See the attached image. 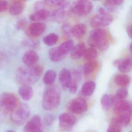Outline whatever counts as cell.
<instances>
[{
    "mask_svg": "<svg viewBox=\"0 0 132 132\" xmlns=\"http://www.w3.org/2000/svg\"><path fill=\"white\" fill-rule=\"evenodd\" d=\"M39 60L38 54L34 50H28L24 52L22 58L24 64L28 67H31L37 64Z\"/></svg>",
    "mask_w": 132,
    "mask_h": 132,
    "instance_id": "7c38bea8",
    "label": "cell"
},
{
    "mask_svg": "<svg viewBox=\"0 0 132 132\" xmlns=\"http://www.w3.org/2000/svg\"><path fill=\"white\" fill-rule=\"evenodd\" d=\"M45 5L44 1H37L34 5V9L35 11L44 10V7Z\"/></svg>",
    "mask_w": 132,
    "mask_h": 132,
    "instance_id": "ab89813d",
    "label": "cell"
},
{
    "mask_svg": "<svg viewBox=\"0 0 132 132\" xmlns=\"http://www.w3.org/2000/svg\"><path fill=\"white\" fill-rule=\"evenodd\" d=\"M27 24V21L26 19H23L20 20L16 24V28L19 30L25 29Z\"/></svg>",
    "mask_w": 132,
    "mask_h": 132,
    "instance_id": "8d00e7d4",
    "label": "cell"
},
{
    "mask_svg": "<svg viewBox=\"0 0 132 132\" xmlns=\"http://www.w3.org/2000/svg\"><path fill=\"white\" fill-rule=\"evenodd\" d=\"M46 28V25L42 22H36L29 25L25 30V33L28 37L36 38L41 36Z\"/></svg>",
    "mask_w": 132,
    "mask_h": 132,
    "instance_id": "9c48e42d",
    "label": "cell"
},
{
    "mask_svg": "<svg viewBox=\"0 0 132 132\" xmlns=\"http://www.w3.org/2000/svg\"><path fill=\"white\" fill-rule=\"evenodd\" d=\"M9 7V3L7 1L0 0V13L6 11Z\"/></svg>",
    "mask_w": 132,
    "mask_h": 132,
    "instance_id": "f35d334b",
    "label": "cell"
},
{
    "mask_svg": "<svg viewBox=\"0 0 132 132\" xmlns=\"http://www.w3.org/2000/svg\"><path fill=\"white\" fill-rule=\"evenodd\" d=\"M44 2L45 4L47 6L51 7H57L59 8L64 4L65 1L60 0H50L45 1Z\"/></svg>",
    "mask_w": 132,
    "mask_h": 132,
    "instance_id": "d6a6232c",
    "label": "cell"
},
{
    "mask_svg": "<svg viewBox=\"0 0 132 132\" xmlns=\"http://www.w3.org/2000/svg\"><path fill=\"white\" fill-rule=\"evenodd\" d=\"M124 1L122 0H106L102 1L104 6L108 7H114L117 6H120L123 3Z\"/></svg>",
    "mask_w": 132,
    "mask_h": 132,
    "instance_id": "1f68e13d",
    "label": "cell"
},
{
    "mask_svg": "<svg viewBox=\"0 0 132 132\" xmlns=\"http://www.w3.org/2000/svg\"><path fill=\"white\" fill-rule=\"evenodd\" d=\"M128 90L125 88H121L117 90L116 98L119 100H123L128 95Z\"/></svg>",
    "mask_w": 132,
    "mask_h": 132,
    "instance_id": "836d02e7",
    "label": "cell"
},
{
    "mask_svg": "<svg viewBox=\"0 0 132 132\" xmlns=\"http://www.w3.org/2000/svg\"><path fill=\"white\" fill-rule=\"evenodd\" d=\"M6 132H14V131H12V130H8V131H7Z\"/></svg>",
    "mask_w": 132,
    "mask_h": 132,
    "instance_id": "f6af8a7d",
    "label": "cell"
},
{
    "mask_svg": "<svg viewBox=\"0 0 132 132\" xmlns=\"http://www.w3.org/2000/svg\"><path fill=\"white\" fill-rule=\"evenodd\" d=\"M74 45V41L72 40H69L62 43L58 48L60 52L66 56L68 53L71 51Z\"/></svg>",
    "mask_w": 132,
    "mask_h": 132,
    "instance_id": "4316f807",
    "label": "cell"
},
{
    "mask_svg": "<svg viewBox=\"0 0 132 132\" xmlns=\"http://www.w3.org/2000/svg\"><path fill=\"white\" fill-rule=\"evenodd\" d=\"M99 13L100 14H104L106 13L105 9L103 7H101L98 9Z\"/></svg>",
    "mask_w": 132,
    "mask_h": 132,
    "instance_id": "7bdbcfd3",
    "label": "cell"
},
{
    "mask_svg": "<svg viewBox=\"0 0 132 132\" xmlns=\"http://www.w3.org/2000/svg\"><path fill=\"white\" fill-rule=\"evenodd\" d=\"M129 50L130 52H132V44H130V45L129 46Z\"/></svg>",
    "mask_w": 132,
    "mask_h": 132,
    "instance_id": "ee69618b",
    "label": "cell"
},
{
    "mask_svg": "<svg viewBox=\"0 0 132 132\" xmlns=\"http://www.w3.org/2000/svg\"><path fill=\"white\" fill-rule=\"evenodd\" d=\"M50 16V12L47 10L44 9L35 11V13L30 15L29 18L32 21L37 22L44 20L48 18Z\"/></svg>",
    "mask_w": 132,
    "mask_h": 132,
    "instance_id": "d6986e66",
    "label": "cell"
},
{
    "mask_svg": "<svg viewBox=\"0 0 132 132\" xmlns=\"http://www.w3.org/2000/svg\"><path fill=\"white\" fill-rule=\"evenodd\" d=\"M131 105L127 101L119 100L114 105V112L117 115H121L127 113H131Z\"/></svg>",
    "mask_w": 132,
    "mask_h": 132,
    "instance_id": "5bb4252c",
    "label": "cell"
},
{
    "mask_svg": "<svg viewBox=\"0 0 132 132\" xmlns=\"http://www.w3.org/2000/svg\"><path fill=\"white\" fill-rule=\"evenodd\" d=\"M115 100V98L112 95L104 94L101 99V105L104 109H108L113 105Z\"/></svg>",
    "mask_w": 132,
    "mask_h": 132,
    "instance_id": "d4e9b609",
    "label": "cell"
},
{
    "mask_svg": "<svg viewBox=\"0 0 132 132\" xmlns=\"http://www.w3.org/2000/svg\"><path fill=\"white\" fill-rule=\"evenodd\" d=\"M27 68L31 76L37 81L40 78L44 72V68L40 64H36Z\"/></svg>",
    "mask_w": 132,
    "mask_h": 132,
    "instance_id": "7402d4cb",
    "label": "cell"
},
{
    "mask_svg": "<svg viewBox=\"0 0 132 132\" xmlns=\"http://www.w3.org/2000/svg\"><path fill=\"white\" fill-rule=\"evenodd\" d=\"M30 106L24 103H19L11 113V119L15 124L21 126L24 124L30 116Z\"/></svg>",
    "mask_w": 132,
    "mask_h": 132,
    "instance_id": "3957f363",
    "label": "cell"
},
{
    "mask_svg": "<svg viewBox=\"0 0 132 132\" xmlns=\"http://www.w3.org/2000/svg\"><path fill=\"white\" fill-rule=\"evenodd\" d=\"M48 57L52 61L57 62L64 60L66 56L60 52L58 47H55L50 49L48 52Z\"/></svg>",
    "mask_w": 132,
    "mask_h": 132,
    "instance_id": "603a6c76",
    "label": "cell"
},
{
    "mask_svg": "<svg viewBox=\"0 0 132 132\" xmlns=\"http://www.w3.org/2000/svg\"><path fill=\"white\" fill-rule=\"evenodd\" d=\"M113 64L121 72H128L131 69L132 59L131 58L117 59L113 62Z\"/></svg>",
    "mask_w": 132,
    "mask_h": 132,
    "instance_id": "9a60e30c",
    "label": "cell"
},
{
    "mask_svg": "<svg viewBox=\"0 0 132 132\" xmlns=\"http://www.w3.org/2000/svg\"><path fill=\"white\" fill-rule=\"evenodd\" d=\"M59 120L60 126L64 129H70L76 122V118L74 115L66 113L59 116Z\"/></svg>",
    "mask_w": 132,
    "mask_h": 132,
    "instance_id": "4fadbf2b",
    "label": "cell"
},
{
    "mask_svg": "<svg viewBox=\"0 0 132 132\" xmlns=\"http://www.w3.org/2000/svg\"><path fill=\"white\" fill-rule=\"evenodd\" d=\"M78 88L77 79L74 78H73V79L72 78L71 81L68 88L69 92L71 94H75L77 92Z\"/></svg>",
    "mask_w": 132,
    "mask_h": 132,
    "instance_id": "e575fe53",
    "label": "cell"
},
{
    "mask_svg": "<svg viewBox=\"0 0 132 132\" xmlns=\"http://www.w3.org/2000/svg\"><path fill=\"white\" fill-rule=\"evenodd\" d=\"M26 6V2L23 1H14L9 6L10 13L14 16H17L22 13Z\"/></svg>",
    "mask_w": 132,
    "mask_h": 132,
    "instance_id": "e0dca14e",
    "label": "cell"
},
{
    "mask_svg": "<svg viewBox=\"0 0 132 132\" xmlns=\"http://www.w3.org/2000/svg\"><path fill=\"white\" fill-rule=\"evenodd\" d=\"M60 100L61 92L59 87L56 85H49L44 93L42 107L45 110H54L59 105Z\"/></svg>",
    "mask_w": 132,
    "mask_h": 132,
    "instance_id": "6da1fadb",
    "label": "cell"
},
{
    "mask_svg": "<svg viewBox=\"0 0 132 132\" xmlns=\"http://www.w3.org/2000/svg\"><path fill=\"white\" fill-rule=\"evenodd\" d=\"M92 3L89 1L80 0L75 1L71 6V11L79 16H86L92 10Z\"/></svg>",
    "mask_w": 132,
    "mask_h": 132,
    "instance_id": "5b68a950",
    "label": "cell"
},
{
    "mask_svg": "<svg viewBox=\"0 0 132 132\" xmlns=\"http://www.w3.org/2000/svg\"><path fill=\"white\" fill-rule=\"evenodd\" d=\"M126 31L129 37L130 38H132V25L131 24L127 27Z\"/></svg>",
    "mask_w": 132,
    "mask_h": 132,
    "instance_id": "b9f144b4",
    "label": "cell"
},
{
    "mask_svg": "<svg viewBox=\"0 0 132 132\" xmlns=\"http://www.w3.org/2000/svg\"><path fill=\"white\" fill-rule=\"evenodd\" d=\"M106 132H122V129L110 125Z\"/></svg>",
    "mask_w": 132,
    "mask_h": 132,
    "instance_id": "60d3db41",
    "label": "cell"
},
{
    "mask_svg": "<svg viewBox=\"0 0 132 132\" xmlns=\"http://www.w3.org/2000/svg\"><path fill=\"white\" fill-rule=\"evenodd\" d=\"M71 11V6L69 2L65 1L62 6L52 12L51 16L52 20L54 21L62 22L68 18Z\"/></svg>",
    "mask_w": 132,
    "mask_h": 132,
    "instance_id": "8992f818",
    "label": "cell"
},
{
    "mask_svg": "<svg viewBox=\"0 0 132 132\" xmlns=\"http://www.w3.org/2000/svg\"><path fill=\"white\" fill-rule=\"evenodd\" d=\"M71 31L73 36L77 38H80L86 33V26L84 24H77L71 28Z\"/></svg>",
    "mask_w": 132,
    "mask_h": 132,
    "instance_id": "44dd1931",
    "label": "cell"
},
{
    "mask_svg": "<svg viewBox=\"0 0 132 132\" xmlns=\"http://www.w3.org/2000/svg\"><path fill=\"white\" fill-rule=\"evenodd\" d=\"M55 120V117L53 115H47L44 119V122L47 126H51L54 123Z\"/></svg>",
    "mask_w": 132,
    "mask_h": 132,
    "instance_id": "74e56055",
    "label": "cell"
},
{
    "mask_svg": "<svg viewBox=\"0 0 132 132\" xmlns=\"http://www.w3.org/2000/svg\"><path fill=\"white\" fill-rule=\"evenodd\" d=\"M113 20V17L109 14L106 13L104 14L99 13L92 18L90 23L93 27L101 28L111 24Z\"/></svg>",
    "mask_w": 132,
    "mask_h": 132,
    "instance_id": "52a82bcc",
    "label": "cell"
},
{
    "mask_svg": "<svg viewBox=\"0 0 132 132\" xmlns=\"http://www.w3.org/2000/svg\"><path fill=\"white\" fill-rule=\"evenodd\" d=\"M98 65L97 61L88 62L83 66V71L85 75H89L94 72Z\"/></svg>",
    "mask_w": 132,
    "mask_h": 132,
    "instance_id": "f546056e",
    "label": "cell"
},
{
    "mask_svg": "<svg viewBox=\"0 0 132 132\" xmlns=\"http://www.w3.org/2000/svg\"><path fill=\"white\" fill-rule=\"evenodd\" d=\"M56 74L53 70L50 69L45 72L43 77V81L44 83L48 85H52L55 81Z\"/></svg>",
    "mask_w": 132,
    "mask_h": 132,
    "instance_id": "83f0119b",
    "label": "cell"
},
{
    "mask_svg": "<svg viewBox=\"0 0 132 132\" xmlns=\"http://www.w3.org/2000/svg\"><path fill=\"white\" fill-rule=\"evenodd\" d=\"M88 45L92 47L101 51L106 50L109 46L106 31L102 28H97L91 31L88 39Z\"/></svg>",
    "mask_w": 132,
    "mask_h": 132,
    "instance_id": "7a4b0ae2",
    "label": "cell"
},
{
    "mask_svg": "<svg viewBox=\"0 0 132 132\" xmlns=\"http://www.w3.org/2000/svg\"><path fill=\"white\" fill-rule=\"evenodd\" d=\"M72 80V76L70 71L63 68L61 70L59 75V82L64 89L68 88Z\"/></svg>",
    "mask_w": 132,
    "mask_h": 132,
    "instance_id": "2e32d148",
    "label": "cell"
},
{
    "mask_svg": "<svg viewBox=\"0 0 132 132\" xmlns=\"http://www.w3.org/2000/svg\"><path fill=\"white\" fill-rule=\"evenodd\" d=\"M98 56V52L94 48L90 47L87 48L84 55V58L87 61H94Z\"/></svg>",
    "mask_w": 132,
    "mask_h": 132,
    "instance_id": "4dcf8cb0",
    "label": "cell"
},
{
    "mask_svg": "<svg viewBox=\"0 0 132 132\" xmlns=\"http://www.w3.org/2000/svg\"><path fill=\"white\" fill-rule=\"evenodd\" d=\"M86 49V45L85 43H79L74 46L71 51V57L74 60L79 59L84 56Z\"/></svg>",
    "mask_w": 132,
    "mask_h": 132,
    "instance_id": "ac0fdd59",
    "label": "cell"
},
{
    "mask_svg": "<svg viewBox=\"0 0 132 132\" xmlns=\"http://www.w3.org/2000/svg\"><path fill=\"white\" fill-rule=\"evenodd\" d=\"M18 92L22 98L25 101L30 100L34 96V89L30 86H23L20 88Z\"/></svg>",
    "mask_w": 132,
    "mask_h": 132,
    "instance_id": "ffe728a7",
    "label": "cell"
},
{
    "mask_svg": "<svg viewBox=\"0 0 132 132\" xmlns=\"http://www.w3.org/2000/svg\"><path fill=\"white\" fill-rule=\"evenodd\" d=\"M131 113H127L121 115H117L113 117L110 122V125L122 129L127 126L130 121Z\"/></svg>",
    "mask_w": 132,
    "mask_h": 132,
    "instance_id": "8fae6325",
    "label": "cell"
},
{
    "mask_svg": "<svg viewBox=\"0 0 132 132\" xmlns=\"http://www.w3.org/2000/svg\"><path fill=\"white\" fill-rule=\"evenodd\" d=\"M18 98L11 93L5 92L0 95V108L5 113H11L19 104Z\"/></svg>",
    "mask_w": 132,
    "mask_h": 132,
    "instance_id": "277c9868",
    "label": "cell"
},
{
    "mask_svg": "<svg viewBox=\"0 0 132 132\" xmlns=\"http://www.w3.org/2000/svg\"><path fill=\"white\" fill-rule=\"evenodd\" d=\"M59 36L56 34L51 33L43 38L44 44L48 46H52L56 44L58 41Z\"/></svg>",
    "mask_w": 132,
    "mask_h": 132,
    "instance_id": "f1b7e54d",
    "label": "cell"
},
{
    "mask_svg": "<svg viewBox=\"0 0 132 132\" xmlns=\"http://www.w3.org/2000/svg\"><path fill=\"white\" fill-rule=\"evenodd\" d=\"M130 132H132V131H130Z\"/></svg>",
    "mask_w": 132,
    "mask_h": 132,
    "instance_id": "bcb514c9",
    "label": "cell"
},
{
    "mask_svg": "<svg viewBox=\"0 0 132 132\" xmlns=\"http://www.w3.org/2000/svg\"><path fill=\"white\" fill-rule=\"evenodd\" d=\"M68 108L71 112L76 114H81L87 110L88 105L84 99L76 98L72 100L69 102Z\"/></svg>",
    "mask_w": 132,
    "mask_h": 132,
    "instance_id": "ba28073f",
    "label": "cell"
},
{
    "mask_svg": "<svg viewBox=\"0 0 132 132\" xmlns=\"http://www.w3.org/2000/svg\"><path fill=\"white\" fill-rule=\"evenodd\" d=\"M63 34L66 37H69L71 35V28L68 24H65L62 27Z\"/></svg>",
    "mask_w": 132,
    "mask_h": 132,
    "instance_id": "d590c367",
    "label": "cell"
},
{
    "mask_svg": "<svg viewBox=\"0 0 132 132\" xmlns=\"http://www.w3.org/2000/svg\"><path fill=\"white\" fill-rule=\"evenodd\" d=\"M24 130L25 132H44L40 117L34 116L24 126Z\"/></svg>",
    "mask_w": 132,
    "mask_h": 132,
    "instance_id": "30bf717a",
    "label": "cell"
},
{
    "mask_svg": "<svg viewBox=\"0 0 132 132\" xmlns=\"http://www.w3.org/2000/svg\"><path fill=\"white\" fill-rule=\"evenodd\" d=\"M115 82L117 85L125 87L129 85L130 81L129 76L125 74H119L115 78Z\"/></svg>",
    "mask_w": 132,
    "mask_h": 132,
    "instance_id": "484cf974",
    "label": "cell"
},
{
    "mask_svg": "<svg viewBox=\"0 0 132 132\" xmlns=\"http://www.w3.org/2000/svg\"><path fill=\"white\" fill-rule=\"evenodd\" d=\"M96 88V83L93 81H89L84 83L81 87L82 94L85 96L92 95Z\"/></svg>",
    "mask_w": 132,
    "mask_h": 132,
    "instance_id": "cb8c5ba5",
    "label": "cell"
}]
</instances>
